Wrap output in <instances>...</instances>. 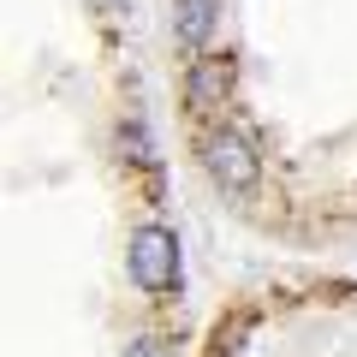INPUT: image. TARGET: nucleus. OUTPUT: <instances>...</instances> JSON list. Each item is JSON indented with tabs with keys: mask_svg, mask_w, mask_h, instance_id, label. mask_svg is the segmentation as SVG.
<instances>
[{
	"mask_svg": "<svg viewBox=\"0 0 357 357\" xmlns=\"http://www.w3.org/2000/svg\"><path fill=\"white\" fill-rule=\"evenodd\" d=\"M126 274H131V286H137V292H149V298L178 292V280H185V262H178V232L161 227V220L137 227V232H131V244H126Z\"/></svg>",
	"mask_w": 357,
	"mask_h": 357,
	"instance_id": "obj_1",
	"label": "nucleus"
},
{
	"mask_svg": "<svg viewBox=\"0 0 357 357\" xmlns=\"http://www.w3.org/2000/svg\"><path fill=\"white\" fill-rule=\"evenodd\" d=\"M203 173L215 178L220 191L250 197L256 178H262V155H256V143L244 137V131L220 126V131H208V137H203Z\"/></svg>",
	"mask_w": 357,
	"mask_h": 357,
	"instance_id": "obj_2",
	"label": "nucleus"
},
{
	"mask_svg": "<svg viewBox=\"0 0 357 357\" xmlns=\"http://www.w3.org/2000/svg\"><path fill=\"white\" fill-rule=\"evenodd\" d=\"M232 89H238V60H232V54H203V60H191V72H185V102H191L197 114L227 107Z\"/></svg>",
	"mask_w": 357,
	"mask_h": 357,
	"instance_id": "obj_3",
	"label": "nucleus"
},
{
	"mask_svg": "<svg viewBox=\"0 0 357 357\" xmlns=\"http://www.w3.org/2000/svg\"><path fill=\"white\" fill-rule=\"evenodd\" d=\"M173 36L185 48H203L215 36V0H173Z\"/></svg>",
	"mask_w": 357,
	"mask_h": 357,
	"instance_id": "obj_4",
	"label": "nucleus"
},
{
	"mask_svg": "<svg viewBox=\"0 0 357 357\" xmlns=\"http://www.w3.org/2000/svg\"><path fill=\"white\" fill-rule=\"evenodd\" d=\"M119 357H173V345H167L161 333H137V340H126Z\"/></svg>",
	"mask_w": 357,
	"mask_h": 357,
	"instance_id": "obj_5",
	"label": "nucleus"
}]
</instances>
